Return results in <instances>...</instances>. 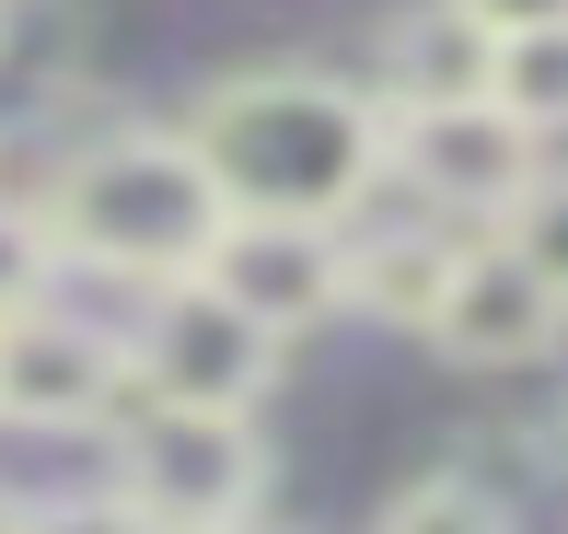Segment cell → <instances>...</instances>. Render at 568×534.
<instances>
[{"label": "cell", "instance_id": "obj_1", "mask_svg": "<svg viewBox=\"0 0 568 534\" xmlns=\"http://www.w3.org/2000/svg\"><path fill=\"white\" fill-rule=\"evenodd\" d=\"M197 163L221 174L232 221H337L395 174V117L383 93L337 82V70H232L186 117Z\"/></svg>", "mask_w": 568, "mask_h": 534}, {"label": "cell", "instance_id": "obj_2", "mask_svg": "<svg viewBox=\"0 0 568 534\" xmlns=\"http://www.w3.org/2000/svg\"><path fill=\"white\" fill-rule=\"evenodd\" d=\"M47 244L70 268H105V279H140V291H174V279H210L221 233H232V198L221 174L197 163L186 129H116L93 151H70L47 174Z\"/></svg>", "mask_w": 568, "mask_h": 534}, {"label": "cell", "instance_id": "obj_3", "mask_svg": "<svg viewBox=\"0 0 568 534\" xmlns=\"http://www.w3.org/2000/svg\"><path fill=\"white\" fill-rule=\"evenodd\" d=\"M116 488L151 512V534H232L255 523V488H267V442L255 419H221V406H128L116 419Z\"/></svg>", "mask_w": 568, "mask_h": 534}, {"label": "cell", "instance_id": "obj_4", "mask_svg": "<svg viewBox=\"0 0 568 534\" xmlns=\"http://www.w3.org/2000/svg\"><path fill=\"white\" fill-rule=\"evenodd\" d=\"M278 349H291V337H267L232 291L174 279V291H151L128 361H140V395L151 406H221V419H255V395L278 384Z\"/></svg>", "mask_w": 568, "mask_h": 534}, {"label": "cell", "instance_id": "obj_5", "mask_svg": "<svg viewBox=\"0 0 568 534\" xmlns=\"http://www.w3.org/2000/svg\"><path fill=\"white\" fill-rule=\"evenodd\" d=\"M395 174L429 198V221L453 233H499L534 187H546V151L534 129L487 93V105H442V117H395Z\"/></svg>", "mask_w": 568, "mask_h": 534}, {"label": "cell", "instance_id": "obj_6", "mask_svg": "<svg viewBox=\"0 0 568 534\" xmlns=\"http://www.w3.org/2000/svg\"><path fill=\"white\" fill-rule=\"evenodd\" d=\"M116 406H140L128 337H105L82 314H47V302L23 325H0V419L12 430H93Z\"/></svg>", "mask_w": 568, "mask_h": 534}, {"label": "cell", "instance_id": "obj_7", "mask_svg": "<svg viewBox=\"0 0 568 534\" xmlns=\"http://www.w3.org/2000/svg\"><path fill=\"white\" fill-rule=\"evenodd\" d=\"M429 349H442V361H476V372L557 361V349H568V302L510 256L499 233H476L464 268H453V291H442V314H429Z\"/></svg>", "mask_w": 568, "mask_h": 534}, {"label": "cell", "instance_id": "obj_8", "mask_svg": "<svg viewBox=\"0 0 568 534\" xmlns=\"http://www.w3.org/2000/svg\"><path fill=\"white\" fill-rule=\"evenodd\" d=\"M210 291H232L267 337H302L348 302V244L325 221H232L210 256Z\"/></svg>", "mask_w": 568, "mask_h": 534}, {"label": "cell", "instance_id": "obj_9", "mask_svg": "<svg viewBox=\"0 0 568 534\" xmlns=\"http://www.w3.org/2000/svg\"><path fill=\"white\" fill-rule=\"evenodd\" d=\"M499 82V36H487L464 0H418V12L383 23V117H442V105H487Z\"/></svg>", "mask_w": 568, "mask_h": 534}, {"label": "cell", "instance_id": "obj_10", "mask_svg": "<svg viewBox=\"0 0 568 534\" xmlns=\"http://www.w3.org/2000/svg\"><path fill=\"white\" fill-rule=\"evenodd\" d=\"M464 244H476V233H453V221H395V233L348 244V302H359V314H383V325H418V337H429V314H442Z\"/></svg>", "mask_w": 568, "mask_h": 534}, {"label": "cell", "instance_id": "obj_11", "mask_svg": "<svg viewBox=\"0 0 568 534\" xmlns=\"http://www.w3.org/2000/svg\"><path fill=\"white\" fill-rule=\"evenodd\" d=\"M487 93H499V105L523 117L534 140H557V129H568V23H557V36H510Z\"/></svg>", "mask_w": 568, "mask_h": 534}, {"label": "cell", "instance_id": "obj_12", "mask_svg": "<svg viewBox=\"0 0 568 534\" xmlns=\"http://www.w3.org/2000/svg\"><path fill=\"white\" fill-rule=\"evenodd\" d=\"M383 534H510V523H499V500H487L476 476H418V488L383 512Z\"/></svg>", "mask_w": 568, "mask_h": 534}, {"label": "cell", "instance_id": "obj_13", "mask_svg": "<svg viewBox=\"0 0 568 534\" xmlns=\"http://www.w3.org/2000/svg\"><path fill=\"white\" fill-rule=\"evenodd\" d=\"M499 244H510V256H523V268L546 279L557 302H568V174H546V187H534L523 210L499 221Z\"/></svg>", "mask_w": 568, "mask_h": 534}, {"label": "cell", "instance_id": "obj_14", "mask_svg": "<svg viewBox=\"0 0 568 534\" xmlns=\"http://www.w3.org/2000/svg\"><path fill=\"white\" fill-rule=\"evenodd\" d=\"M47 268H59V244H47V221L0 210V325H23L47 302Z\"/></svg>", "mask_w": 568, "mask_h": 534}, {"label": "cell", "instance_id": "obj_15", "mask_svg": "<svg viewBox=\"0 0 568 534\" xmlns=\"http://www.w3.org/2000/svg\"><path fill=\"white\" fill-rule=\"evenodd\" d=\"M23 534H151V512L128 488H105V500H47V512H23Z\"/></svg>", "mask_w": 568, "mask_h": 534}, {"label": "cell", "instance_id": "obj_16", "mask_svg": "<svg viewBox=\"0 0 568 534\" xmlns=\"http://www.w3.org/2000/svg\"><path fill=\"white\" fill-rule=\"evenodd\" d=\"M464 12H476L487 36L510 47V36H557V23H568V0H464Z\"/></svg>", "mask_w": 568, "mask_h": 534}, {"label": "cell", "instance_id": "obj_17", "mask_svg": "<svg viewBox=\"0 0 568 534\" xmlns=\"http://www.w3.org/2000/svg\"><path fill=\"white\" fill-rule=\"evenodd\" d=\"M12 23H23V0H0V47H12Z\"/></svg>", "mask_w": 568, "mask_h": 534}, {"label": "cell", "instance_id": "obj_18", "mask_svg": "<svg viewBox=\"0 0 568 534\" xmlns=\"http://www.w3.org/2000/svg\"><path fill=\"white\" fill-rule=\"evenodd\" d=\"M0 534H23V500H0Z\"/></svg>", "mask_w": 568, "mask_h": 534}, {"label": "cell", "instance_id": "obj_19", "mask_svg": "<svg viewBox=\"0 0 568 534\" xmlns=\"http://www.w3.org/2000/svg\"><path fill=\"white\" fill-rule=\"evenodd\" d=\"M232 534H267V523H232Z\"/></svg>", "mask_w": 568, "mask_h": 534}]
</instances>
